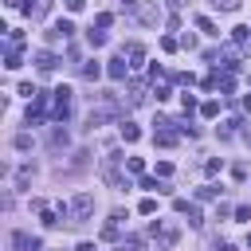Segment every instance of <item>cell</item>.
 Listing matches in <instances>:
<instances>
[{"mask_svg": "<svg viewBox=\"0 0 251 251\" xmlns=\"http://www.w3.org/2000/svg\"><path fill=\"white\" fill-rule=\"evenodd\" d=\"M153 239H157V247H161V251H169V247H176L180 231H176V224H165V220H157V224H153Z\"/></svg>", "mask_w": 251, "mask_h": 251, "instance_id": "1", "label": "cell"}, {"mask_svg": "<svg viewBox=\"0 0 251 251\" xmlns=\"http://www.w3.org/2000/svg\"><path fill=\"white\" fill-rule=\"evenodd\" d=\"M90 212H94V196L90 192H78L75 200H71V224H82V220H90Z\"/></svg>", "mask_w": 251, "mask_h": 251, "instance_id": "2", "label": "cell"}, {"mask_svg": "<svg viewBox=\"0 0 251 251\" xmlns=\"http://www.w3.org/2000/svg\"><path fill=\"white\" fill-rule=\"evenodd\" d=\"M71 114V86H59L55 90V122H67Z\"/></svg>", "mask_w": 251, "mask_h": 251, "instance_id": "3", "label": "cell"}, {"mask_svg": "<svg viewBox=\"0 0 251 251\" xmlns=\"http://www.w3.org/2000/svg\"><path fill=\"white\" fill-rule=\"evenodd\" d=\"M106 75H110V78H118V82H122V78H126V75H129V63H126V55H114V59H110V67H106Z\"/></svg>", "mask_w": 251, "mask_h": 251, "instance_id": "4", "label": "cell"}, {"mask_svg": "<svg viewBox=\"0 0 251 251\" xmlns=\"http://www.w3.org/2000/svg\"><path fill=\"white\" fill-rule=\"evenodd\" d=\"M12 247H16V251H39V239H31V235H24V231H12Z\"/></svg>", "mask_w": 251, "mask_h": 251, "instance_id": "5", "label": "cell"}, {"mask_svg": "<svg viewBox=\"0 0 251 251\" xmlns=\"http://www.w3.org/2000/svg\"><path fill=\"white\" fill-rule=\"evenodd\" d=\"M24 12H27L31 20H39V16L51 12V0H24Z\"/></svg>", "mask_w": 251, "mask_h": 251, "instance_id": "6", "label": "cell"}, {"mask_svg": "<svg viewBox=\"0 0 251 251\" xmlns=\"http://www.w3.org/2000/svg\"><path fill=\"white\" fill-rule=\"evenodd\" d=\"M35 67H39V71H55V67H59V55H55V51H35Z\"/></svg>", "mask_w": 251, "mask_h": 251, "instance_id": "7", "label": "cell"}, {"mask_svg": "<svg viewBox=\"0 0 251 251\" xmlns=\"http://www.w3.org/2000/svg\"><path fill=\"white\" fill-rule=\"evenodd\" d=\"M176 137H180L176 129H153V141H157L161 149H173V145H176Z\"/></svg>", "mask_w": 251, "mask_h": 251, "instance_id": "8", "label": "cell"}, {"mask_svg": "<svg viewBox=\"0 0 251 251\" xmlns=\"http://www.w3.org/2000/svg\"><path fill=\"white\" fill-rule=\"evenodd\" d=\"M126 59H129V67H141V59H145V47H141V43H129V47H126Z\"/></svg>", "mask_w": 251, "mask_h": 251, "instance_id": "9", "label": "cell"}, {"mask_svg": "<svg viewBox=\"0 0 251 251\" xmlns=\"http://www.w3.org/2000/svg\"><path fill=\"white\" fill-rule=\"evenodd\" d=\"M47 145H51V149H67V129H63V126H55V129H51V137H47Z\"/></svg>", "mask_w": 251, "mask_h": 251, "instance_id": "10", "label": "cell"}, {"mask_svg": "<svg viewBox=\"0 0 251 251\" xmlns=\"http://www.w3.org/2000/svg\"><path fill=\"white\" fill-rule=\"evenodd\" d=\"M145 102V86L141 82H129V106H141Z\"/></svg>", "mask_w": 251, "mask_h": 251, "instance_id": "11", "label": "cell"}, {"mask_svg": "<svg viewBox=\"0 0 251 251\" xmlns=\"http://www.w3.org/2000/svg\"><path fill=\"white\" fill-rule=\"evenodd\" d=\"M231 39H235L239 47H247V39H251V27H231Z\"/></svg>", "mask_w": 251, "mask_h": 251, "instance_id": "12", "label": "cell"}, {"mask_svg": "<svg viewBox=\"0 0 251 251\" xmlns=\"http://www.w3.org/2000/svg\"><path fill=\"white\" fill-rule=\"evenodd\" d=\"M20 63H24V55H20V51H16V47H12V51H8V55H4V67H8V71H16V67H20Z\"/></svg>", "mask_w": 251, "mask_h": 251, "instance_id": "13", "label": "cell"}, {"mask_svg": "<svg viewBox=\"0 0 251 251\" xmlns=\"http://www.w3.org/2000/svg\"><path fill=\"white\" fill-rule=\"evenodd\" d=\"M122 137H126V141H137V137H141V129H137L133 122H122Z\"/></svg>", "mask_w": 251, "mask_h": 251, "instance_id": "14", "label": "cell"}, {"mask_svg": "<svg viewBox=\"0 0 251 251\" xmlns=\"http://www.w3.org/2000/svg\"><path fill=\"white\" fill-rule=\"evenodd\" d=\"M27 180H31V165H20V173H16V188H27Z\"/></svg>", "mask_w": 251, "mask_h": 251, "instance_id": "15", "label": "cell"}, {"mask_svg": "<svg viewBox=\"0 0 251 251\" xmlns=\"http://www.w3.org/2000/svg\"><path fill=\"white\" fill-rule=\"evenodd\" d=\"M196 196L200 200H220V188L216 184H204V188H196Z\"/></svg>", "mask_w": 251, "mask_h": 251, "instance_id": "16", "label": "cell"}, {"mask_svg": "<svg viewBox=\"0 0 251 251\" xmlns=\"http://www.w3.org/2000/svg\"><path fill=\"white\" fill-rule=\"evenodd\" d=\"M39 220H43V227H55V224H59V212H51V208H39Z\"/></svg>", "mask_w": 251, "mask_h": 251, "instance_id": "17", "label": "cell"}, {"mask_svg": "<svg viewBox=\"0 0 251 251\" xmlns=\"http://www.w3.org/2000/svg\"><path fill=\"white\" fill-rule=\"evenodd\" d=\"M184 216H188V224H192V227H200V224H204V216H200V208H196V204H188V212H184Z\"/></svg>", "mask_w": 251, "mask_h": 251, "instance_id": "18", "label": "cell"}, {"mask_svg": "<svg viewBox=\"0 0 251 251\" xmlns=\"http://www.w3.org/2000/svg\"><path fill=\"white\" fill-rule=\"evenodd\" d=\"M55 31L67 39V35H75V24H71V20H59V24H55Z\"/></svg>", "mask_w": 251, "mask_h": 251, "instance_id": "19", "label": "cell"}, {"mask_svg": "<svg viewBox=\"0 0 251 251\" xmlns=\"http://www.w3.org/2000/svg\"><path fill=\"white\" fill-rule=\"evenodd\" d=\"M196 27H200V31H208V35H220V31H216V24H212L208 16H200V20H196Z\"/></svg>", "mask_w": 251, "mask_h": 251, "instance_id": "20", "label": "cell"}, {"mask_svg": "<svg viewBox=\"0 0 251 251\" xmlns=\"http://www.w3.org/2000/svg\"><path fill=\"white\" fill-rule=\"evenodd\" d=\"M86 39H90V47H102V43H106V31H94V27H90Z\"/></svg>", "mask_w": 251, "mask_h": 251, "instance_id": "21", "label": "cell"}, {"mask_svg": "<svg viewBox=\"0 0 251 251\" xmlns=\"http://www.w3.org/2000/svg\"><path fill=\"white\" fill-rule=\"evenodd\" d=\"M200 114H204V118H216V114H220V102H212V98H208V102L200 106Z\"/></svg>", "mask_w": 251, "mask_h": 251, "instance_id": "22", "label": "cell"}, {"mask_svg": "<svg viewBox=\"0 0 251 251\" xmlns=\"http://www.w3.org/2000/svg\"><path fill=\"white\" fill-rule=\"evenodd\" d=\"M220 169H224V161H220V157H208V161H204V173H208V176H212V173H220Z\"/></svg>", "mask_w": 251, "mask_h": 251, "instance_id": "23", "label": "cell"}, {"mask_svg": "<svg viewBox=\"0 0 251 251\" xmlns=\"http://www.w3.org/2000/svg\"><path fill=\"white\" fill-rule=\"evenodd\" d=\"M137 247H141V239H137V235H129V239H122V243H118V251H137Z\"/></svg>", "mask_w": 251, "mask_h": 251, "instance_id": "24", "label": "cell"}, {"mask_svg": "<svg viewBox=\"0 0 251 251\" xmlns=\"http://www.w3.org/2000/svg\"><path fill=\"white\" fill-rule=\"evenodd\" d=\"M126 169H129V173H141L145 161H141V157H126Z\"/></svg>", "mask_w": 251, "mask_h": 251, "instance_id": "25", "label": "cell"}, {"mask_svg": "<svg viewBox=\"0 0 251 251\" xmlns=\"http://www.w3.org/2000/svg\"><path fill=\"white\" fill-rule=\"evenodd\" d=\"M137 212H141V216H153V212H157V204H153V200H149V196H145V200H141V204H137Z\"/></svg>", "mask_w": 251, "mask_h": 251, "instance_id": "26", "label": "cell"}, {"mask_svg": "<svg viewBox=\"0 0 251 251\" xmlns=\"http://www.w3.org/2000/svg\"><path fill=\"white\" fill-rule=\"evenodd\" d=\"M212 4H216L220 12H235V8H239V0H212Z\"/></svg>", "mask_w": 251, "mask_h": 251, "instance_id": "27", "label": "cell"}, {"mask_svg": "<svg viewBox=\"0 0 251 251\" xmlns=\"http://www.w3.org/2000/svg\"><path fill=\"white\" fill-rule=\"evenodd\" d=\"M82 78H98V63H82Z\"/></svg>", "mask_w": 251, "mask_h": 251, "instance_id": "28", "label": "cell"}, {"mask_svg": "<svg viewBox=\"0 0 251 251\" xmlns=\"http://www.w3.org/2000/svg\"><path fill=\"white\" fill-rule=\"evenodd\" d=\"M8 43H12L16 51H20V47H24V31H12V35H8Z\"/></svg>", "mask_w": 251, "mask_h": 251, "instance_id": "29", "label": "cell"}, {"mask_svg": "<svg viewBox=\"0 0 251 251\" xmlns=\"http://www.w3.org/2000/svg\"><path fill=\"white\" fill-rule=\"evenodd\" d=\"M161 47H165V51H176V47H180V39H173V35H165V39H161Z\"/></svg>", "mask_w": 251, "mask_h": 251, "instance_id": "30", "label": "cell"}, {"mask_svg": "<svg viewBox=\"0 0 251 251\" xmlns=\"http://www.w3.org/2000/svg\"><path fill=\"white\" fill-rule=\"evenodd\" d=\"M43 122V110H27V126H39Z\"/></svg>", "mask_w": 251, "mask_h": 251, "instance_id": "31", "label": "cell"}, {"mask_svg": "<svg viewBox=\"0 0 251 251\" xmlns=\"http://www.w3.org/2000/svg\"><path fill=\"white\" fill-rule=\"evenodd\" d=\"M12 145H16V149H31V137H27V133H20V137H16Z\"/></svg>", "mask_w": 251, "mask_h": 251, "instance_id": "32", "label": "cell"}, {"mask_svg": "<svg viewBox=\"0 0 251 251\" xmlns=\"http://www.w3.org/2000/svg\"><path fill=\"white\" fill-rule=\"evenodd\" d=\"M102 239H118V224H106L102 227Z\"/></svg>", "mask_w": 251, "mask_h": 251, "instance_id": "33", "label": "cell"}, {"mask_svg": "<svg viewBox=\"0 0 251 251\" xmlns=\"http://www.w3.org/2000/svg\"><path fill=\"white\" fill-rule=\"evenodd\" d=\"M86 8V0H67V12H82Z\"/></svg>", "mask_w": 251, "mask_h": 251, "instance_id": "34", "label": "cell"}, {"mask_svg": "<svg viewBox=\"0 0 251 251\" xmlns=\"http://www.w3.org/2000/svg\"><path fill=\"white\" fill-rule=\"evenodd\" d=\"M220 251H239V247H235V243H224V247H220Z\"/></svg>", "mask_w": 251, "mask_h": 251, "instance_id": "35", "label": "cell"}, {"mask_svg": "<svg viewBox=\"0 0 251 251\" xmlns=\"http://www.w3.org/2000/svg\"><path fill=\"white\" fill-rule=\"evenodd\" d=\"M243 106H247V110H251V94H247V98H243Z\"/></svg>", "mask_w": 251, "mask_h": 251, "instance_id": "36", "label": "cell"}, {"mask_svg": "<svg viewBox=\"0 0 251 251\" xmlns=\"http://www.w3.org/2000/svg\"><path fill=\"white\" fill-rule=\"evenodd\" d=\"M247 247H251V235H247Z\"/></svg>", "mask_w": 251, "mask_h": 251, "instance_id": "37", "label": "cell"}]
</instances>
